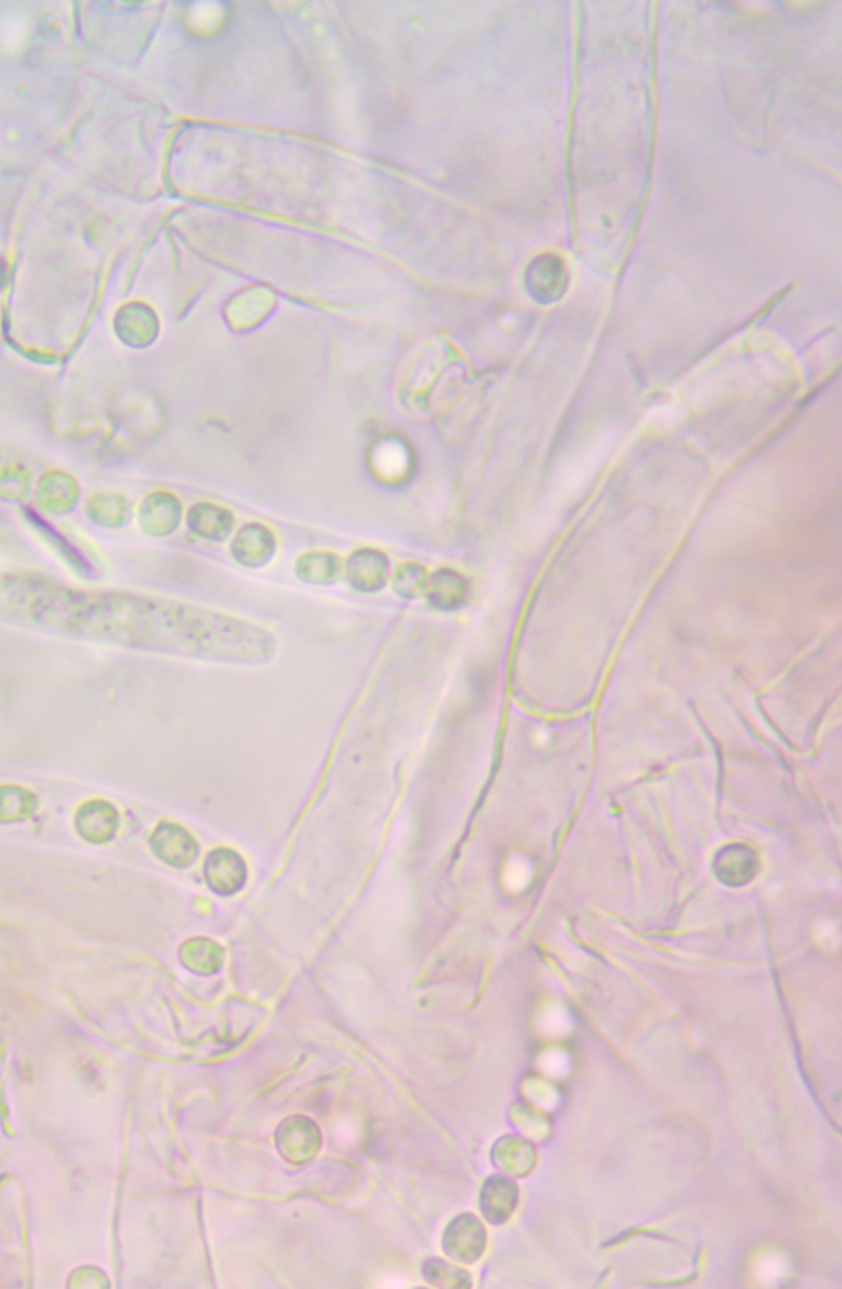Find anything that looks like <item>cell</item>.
<instances>
[{
    "label": "cell",
    "instance_id": "cell-1",
    "mask_svg": "<svg viewBox=\"0 0 842 1289\" xmlns=\"http://www.w3.org/2000/svg\"><path fill=\"white\" fill-rule=\"evenodd\" d=\"M206 880L216 893L230 895L247 880L246 862L230 849H217L206 862Z\"/></svg>",
    "mask_w": 842,
    "mask_h": 1289
},
{
    "label": "cell",
    "instance_id": "cell-2",
    "mask_svg": "<svg viewBox=\"0 0 842 1289\" xmlns=\"http://www.w3.org/2000/svg\"><path fill=\"white\" fill-rule=\"evenodd\" d=\"M153 844H155L156 854L162 857V860L169 862L175 867H185V865L192 864L198 854L195 840L183 827L173 826V824H163L156 831Z\"/></svg>",
    "mask_w": 842,
    "mask_h": 1289
},
{
    "label": "cell",
    "instance_id": "cell-3",
    "mask_svg": "<svg viewBox=\"0 0 842 1289\" xmlns=\"http://www.w3.org/2000/svg\"><path fill=\"white\" fill-rule=\"evenodd\" d=\"M784 1261H781L780 1258L775 1257V1255H770V1257H765L764 1260L760 1261V1265H758L757 1278L762 1281V1283H770V1281H777L778 1278L784 1275Z\"/></svg>",
    "mask_w": 842,
    "mask_h": 1289
}]
</instances>
